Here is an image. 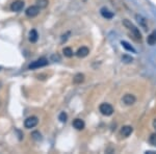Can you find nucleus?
<instances>
[{
	"label": "nucleus",
	"instance_id": "8",
	"mask_svg": "<svg viewBox=\"0 0 156 154\" xmlns=\"http://www.w3.org/2000/svg\"><path fill=\"white\" fill-rule=\"evenodd\" d=\"M100 13H101L102 17L105 18V19H112L113 17V13H111L110 11L106 8H102L101 10H100Z\"/></svg>",
	"mask_w": 156,
	"mask_h": 154
},
{
	"label": "nucleus",
	"instance_id": "6",
	"mask_svg": "<svg viewBox=\"0 0 156 154\" xmlns=\"http://www.w3.org/2000/svg\"><path fill=\"white\" fill-rule=\"evenodd\" d=\"M24 1H22V0H16L12 3V5H10V10L13 11V12H21L22 10H23L24 8Z\"/></svg>",
	"mask_w": 156,
	"mask_h": 154
},
{
	"label": "nucleus",
	"instance_id": "1",
	"mask_svg": "<svg viewBox=\"0 0 156 154\" xmlns=\"http://www.w3.org/2000/svg\"><path fill=\"white\" fill-rule=\"evenodd\" d=\"M123 24H124V26L126 28H128V30H130L131 32H132V35H133V37L135 38L136 40H142V35H140V30H139V28H136L135 27L134 25H133L132 23H131L129 20H124L123 21Z\"/></svg>",
	"mask_w": 156,
	"mask_h": 154
},
{
	"label": "nucleus",
	"instance_id": "11",
	"mask_svg": "<svg viewBox=\"0 0 156 154\" xmlns=\"http://www.w3.org/2000/svg\"><path fill=\"white\" fill-rule=\"evenodd\" d=\"M147 43L150 46H154L156 44V30L152 31V32L148 35V38H147Z\"/></svg>",
	"mask_w": 156,
	"mask_h": 154
},
{
	"label": "nucleus",
	"instance_id": "23",
	"mask_svg": "<svg viewBox=\"0 0 156 154\" xmlns=\"http://www.w3.org/2000/svg\"><path fill=\"white\" fill-rule=\"evenodd\" d=\"M153 127H154L155 130H156V120H154V122H153Z\"/></svg>",
	"mask_w": 156,
	"mask_h": 154
},
{
	"label": "nucleus",
	"instance_id": "16",
	"mask_svg": "<svg viewBox=\"0 0 156 154\" xmlns=\"http://www.w3.org/2000/svg\"><path fill=\"white\" fill-rule=\"evenodd\" d=\"M62 53H64V56L67 57H72L73 56V50L72 48H70V47H66V48H64V50H62Z\"/></svg>",
	"mask_w": 156,
	"mask_h": 154
},
{
	"label": "nucleus",
	"instance_id": "2",
	"mask_svg": "<svg viewBox=\"0 0 156 154\" xmlns=\"http://www.w3.org/2000/svg\"><path fill=\"white\" fill-rule=\"evenodd\" d=\"M48 65V59H46L45 57H41V59H37V61L32 62L31 64L28 66V69L30 70H33V69H39L42 68V67H45Z\"/></svg>",
	"mask_w": 156,
	"mask_h": 154
},
{
	"label": "nucleus",
	"instance_id": "20",
	"mask_svg": "<svg viewBox=\"0 0 156 154\" xmlns=\"http://www.w3.org/2000/svg\"><path fill=\"white\" fill-rule=\"evenodd\" d=\"M31 137H32V139H34L35 140H42V135L39 131H33V132L31 133Z\"/></svg>",
	"mask_w": 156,
	"mask_h": 154
},
{
	"label": "nucleus",
	"instance_id": "9",
	"mask_svg": "<svg viewBox=\"0 0 156 154\" xmlns=\"http://www.w3.org/2000/svg\"><path fill=\"white\" fill-rule=\"evenodd\" d=\"M90 53V50H88V48H86V47H81V48H79L77 50L76 52V55L78 57H86L88 56V54Z\"/></svg>",
	"mask_w": 156,
	"mask_h": 154
},
{
	"label": "nucleus",
	"instance_id": "13",
	"mask_svg": "<svg viewBox=\"0 0 156 154\" xmlns=\"http://www.w3.org/2000/svg\"><path fill=\"white\" fill-rule=\"evenodd\" d=\"M29 42L30 43H35L39 39V35H38V31L35 29H31L30 32H29Z\"/></svg>",
	"mask_w": 156,
	"mask_h": 154
},
{
	"label": "nucleus",
	"instance_id": "3",
	"mask_svg": "<svg viewBox=\"0 0 156 154\" xmlns=\"http://www.w3.org/2000/svg\"><path fill=\"white\" fill-rule=\"evenodd\" d=\"M99 109H100V111H101L102 115L107 116V117L108 116H111L113 113V107L108 103H102L101 105H100Z\"/></svg>",
	"mask_w": 156,
	"mask_h": 154
},
{
	"label": "nucleus",
	"instance_id": "24",
	"mask_svg": "<svg viewBox=\"0 0 156 154\" xmlns=\"http://www.w3.org/2000/svg\"><path fill=\"white\" fill-rule=\"evenodd\" d=\"M0 86H1V84H0Z\"/></svg>",
	"mask_w": 156,
	"mask_h": 154
},
{
	"label": "nucleus",
	"instance_id": "15",
	"mask_svg": "<svg viewBox=\"0 0 156 154\" xmlns=\"http://www.w3.org/2000/svg\"><path fill=\"white\" fill-rule=\"evenodd\" d=\"M121 44H122V46H123L124 48L126 49V50L130 51V52H132V53H136V50H135V49L133 48V47L131 46L129 43H127V42H125V41H122Z\"/></svg>",
	"mask_w": 156,
	"mask_h": 154
},
{
	"label": "nucleus",
	"instance_id": "21",
	"mask_svg": "<svg viewBox=\"0 0 156 154\" xmlns=\"http://www.w3.org/2000/svg\"><path fill=\"white\" fill-rule=\"evenodd\" d=\"M122 61H123L125 64H130V62H132L133 59L131 56H128V55H123V57H122Z\"/></svg>",
	"mask_w": 156,
	"mask_h": 154
},
{
	"label": "nucleus",
	"instance_id": "19",
	"mask_svg": "<svg viewBox=\"0 0 156 154\" xmlns=\"http://www.w3.org/2000/svg\"><path fill=\"white\" fill-rule=\"evenodd\" d=\"M67 119H68V116H67V113H64V111H62V113H59L58 120L62 122V123H66V122H67Z\"/></svg>",
	"mask_w": 156,
	"mask_h": 154
},
{
	"label": "nucleus",
	"instance_id": "14",
	"mask_svg": "<svg viewBox=\"0 0 156 154\" xmlns=\"http://www.w3.org/2000/svg\"><path fill=\"white\" fill-rule=\"evenodd\" d=\"M83 81H84V75L81 74V73H78V74L75 75L74 78H73V82L76 84H79Z\"/></svg>",
	"mask_w": 156,
	"mask_h": 154
},
{
	"label": "nucleus",
	"instance_id": "7",
	"mask_svg": "<svg viewBox=\"0 0 156 154\" xmlns=\"http://www.w3.org/2000/svg\"><path fill=\"white\" fill-rule=\"evenodd\" d=\"M135 100H136V98H135L134 95H132V94H126L123 97V101L126 105H132V104H134Z\"/></svg>",
	"mask_w": 156,
	"mask_h": 154
},
{
	"label": "nucleus",
	"instance_id": "4",
	"mask_svg": "<svg viewBox=\"0 0 156 154\" xmlns=\"http://www.w3.org/2000/svg\"><path fill=\"white\" fill-rule=\"evenodd\" d=\"M38 123H39V119L37 117H29L24 121V126H25V128L30 129L37 126Z\"/></svg>",
	"mask_w": 156,
	"mask_h": 154
},
{
	"label": "nucleus",
	"instance_id": "10",
	"mask_svg": "<svg viewBox=\"0 0 156 154\" xmlns=\"http://www.w3.org/2000/svg\"><path fill=\"white\" fill-rule=\"evenodd\" d=\"M73 126H74V128H76L77 130H82V129L84 128V126H86V124H84L83 120L75 119L74 121H73Z\"/></svg>",
	"mask_w": 156,
	"mask_h": 154
},
{
	"label": "nucleus",
	"instance_id": "12",
	"mask_svg": "<svg viewBox=\"0 0 156 154\" xmlns=\"http://www.w3.org/2000/svg\"><path fill=\"white\" fill-rule=\"evenodd\" d=\"M133 128L131 126H124L123 128L121 129V134L123 135L124 137H127L132 133Z\"/></svg>",
	"mask_w": 156,
	"mask_h": 154
},
{
	"label": "nucleus",
	"instance_id": "22",
	"mask_svg": "<svg viewBox=\"0 0 156 154\" xmlns=\"http://www.w3.org/2000/svg\"><path fill=\"white\" fill-rule=\"evenodd\" d=\"M150 144L152 145V146L156 147V133H153V134H151L150 137Z\"/></svg>",
	"mask_w": 156,
	"mask_h": 154
},
{
	"label": "nucleus",
	"instance_id": "17",
	"mask_svg": "<svg viewBox=\"0 0 156 154\" xmlns=\"http://www.w3.org/2000/svg\"><path fill=\"white\" fill-rule=\"evenodd\" d=\"M35 3H37V5L39 6L40 8H45L46 6L48 5L49 1L48 0H37Z\"/></svg>",
	"mask_w": 156,
	"mask_h": 154
},
{
	"label": "nucleus",
	"instance_id": "25",
	"mask_svg": "<svg viewBox=\"0 0 156 154\" xmlns=\"http://www.w3.org/2000/svg\"><path fill=\"white\" fill-rule=\"evenodd\" d=\"M0 69H1V68H0Z\"/></svg>",
	"mask_w": 156,
	"mask_h": 154
},
{
	"label": "nucleus",
	"instance_id": "5",
	"mask_svg": "<svg viewBox=\"0 0 156 154\" xmlns=\"http://www.w3.org/2000/svg\"><path fill=\"white\" fill-rule=\"evenodd\" d=\"M39 13H40L39 6L38 5H31L27 8V10H26L25 14H26L27 17H29V18H34V17H37V16L39 15Z\"/></svg>",
	"mask_w": 156,
	"mask_h": 154
},
{
	"label": "nucleus",
	"instance_id": "18",
	"mask_svg": "<svg viewBox=\"0 0 156 154\" xmlns=\"http://www.w3.org/2000/svg\"><path fill=\"white\" fill-rule=\"evenodd\" d=\"M136 19H137V21H139V23L142 26V27H144V29H145V30H147L146 19H145V18H142V16H140V15H136Z\"/></svg>",
	"mask_w": 156,
	"mask_h": 154
}]
</instances>
